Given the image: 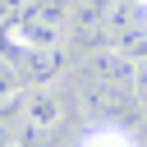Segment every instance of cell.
Here are the masks:
<instances>
[{
  "label": "cell",
  "instance_id": "obj_1",
  "mask_svg": "<svg viewBox=\"0 0 147 147\" xmlns=\"http://www.w3.org/2000/svg\"><path fill=\"white\" fill-rule=\"evenodd\" d=\"M14 64H18V74H23L28 87H51V83L69 69V51H64V41H55V46H32V51H18Z\"/></svg>",
  "mask_w": 147,
  "mask_h": 147
},
{
  "label": "cell",
  "instance_id": "obj_2",
  "mask_svg": "<svg viewBox=\"0 0 147 147\" xmlns=\"http://www.w3.org/2000/svg\"><path fill=\"white\" fill-rule=\"evenodd\" d=\"M18 115L28 119V133H32V138H46V133L64 119V101H60L51 87H28V101H23Z\"/></svg>",
  "mask_w": 147,
  "mask_h": 147
},
{
  "label": "cell",
  "instance_id": "obj_3",
  "mask_svg": "<svg viewBox=\"0 0 147 147\" xmlns=\"http://www.w3.org/2000/svg\"><path fill=\"white\" fill-rule=\"evenodd\" d=\"M87 78H96V83H115V87H129V92H133L138 60L124 55L119 46H106V51H96V55L87 60Z\"/></svg>",
  "mask_w": 147,
  "mask_h": 147
},
{
  "label": "cell",
  "instance_id": "obj_4",
  "mask_svg": "<svg viewBox=\"0 0 147 147\" xmlns=\"http://www.w3.org/2000/svg\"><path fill=\"white\" fill-rule=\"evenodd\" d=\"M106 9H110V0H69L64 32L78 41H101L106 37Z\"/></svg>",
  "mask_w": 147,
  "mask_h": 147
},
{
  "label": "cell",
  "instance_id": "obj_5",
  "mask_svg": "<svg viewBox=\"0 0 147 147\" xmlns=\"http://www.w3.org/2000/svg\"><path fill=\"white\" fill-rule=\"evenodd\" d=\"M83 106H87L92 115H115V110L129 106V87H115V83H96V78H87V87H83Z\"/></svg>",
  "mask_w": 147,
  "mask_h": 147
},
{
  "label": "cell",
  "instance_id": "obj_6",
  "mask_svg": "<svg viewBox=\"0 0 147 147\" xmlns=\"http://www.w3.org/2000/svg\"><path fill=\"white\" fill-rule=\"evenodd\" d=\"M23 101H28V83L18 74V64L14 60H0V115L23 110Z\"/></svg>",
  "mask_w": 147,
  "mask_h": 147
},
{
  "label": "cell",
  "instance_id": "obj_7",
  "mask_svg": "<svg viewBox=\"0 0 147 147\" xmlns=\"http://www.w3.org/2000/svg\"><path fill=\"white\" fill-rule=\"evenodd\" d=\"M78 147H138V138L124 133V129H115V124H101V129H87L78 138Z\"/></svg>",
  "mask_w": 147,
  "mask_h": 147
},
{
  "label": "cell",
  "instance_id": "obj_8",
  "mask_svg": "<svg viewBox=\"0 0 147 147\" xmlns=\"http://www.w3.org/2000/svg\"><path fill=\"white\" fill-rule=\"evenodd\" d=\"M133 92L147 96V60H138V78H133Z\"/></svg>",
  "mask_w": 147,
  "mask_h": 147
},
{
  "label": "cell",
  "instance_id": "obj_9",
  "mask_svg": "<svg viewBox=\"0 0 147 147\" xmlns=\"http://www.w3.org/2000/svg\"><path fill=\"white\" fill-rule=\"evenodd\" d=\"M0 147H14V138L5 133V124H0Z\"/></svg>",
  "mask_w": 147,
  "mask_h": 147
},
{
  "label": "cell",
  "instance_id": "obj_10",
  "mask_svg": "<svg viewBox=\"0 0 147 147\" xmlns=\"http://www.w3.org/2000/svg\"><path fill=\"white\" fill-rule=\"evenodd\" d=\"M138 5H147V0H138Z\"/></svg>",
  "mask_w": 147,
  "mask_h": 147
}]
</instances>
